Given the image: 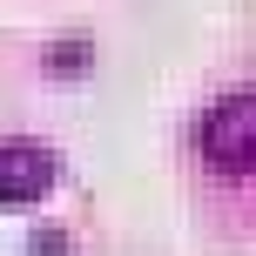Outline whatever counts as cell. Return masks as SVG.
I'll return each mask as SVG.
<instances>
[{"label":"cell","mask_w":256,"mask_h":256,"mask_svg":"<svg viewBox=\"0 0 256 256\" xmlns=\"http://www.w3.org/2000/svg\"><path fill=\"white\" fill-rule=\"evenodd\" d=\"M250 122H256L250 88L222 94V102L202 115V155H209V168H222V176H250Z\"/></svg>","instance_id":"obj_1"},{"label":"cell","mask_w":256,"mask_h":256,"mask_svg":"<svg viewBox=\"0 0 256 256\" xmlns=\"http://www.w3.org/2000/svg\"><path fill=\"white\" fill-rule=\"evenodd\" d=\"M54 189V148L40 135L0 142V209H27Z\"/></svg>","instance_id":"obj_2"},{"label":"cell","mask_w":256,"mask_h":256,"mask_svg":"<svg viewBox=\"0 0 256 256\" xmlns=\"http://www.w3.org/2000/svg\"><path fill=\"white\" fill-rule=\"evenodd\" d=\"M27 250H34V256H74V236H68V230H34Z\"/></svg>","instance_id":"obj_3"}]
</instances>
